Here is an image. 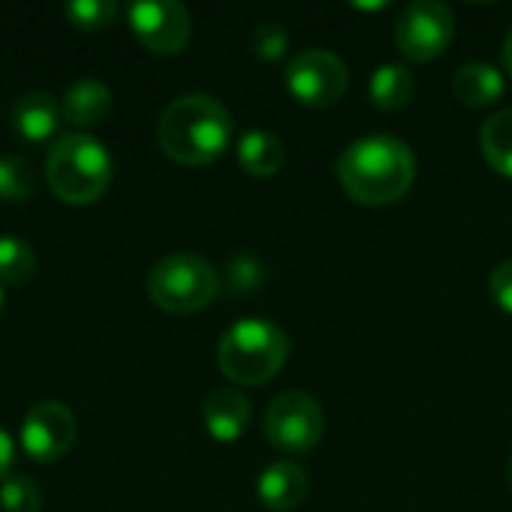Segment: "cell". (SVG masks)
Masks as SVG:
<instances>
[{"instance_id": "obj_22", "label": "cell", "mask_w": 512, "mask_h": 512, "mask_svg": "<svg viewBox=\"0 0 512 512\" xmlns=\"http://www.w3.org/2000/svg\"><path fill=\"white\" fill-rule=\"evenodd\" d=\"M63 12L72 24L93 30V27L111 24V18L117 15V3L114 0H75V3H66Z\"/></svg>"}, {"instance_id": "obj_2", "label": "cell", "mask_w": 512, "mask_h": 512, "mask_svg": "<svg viewBox=\"0 0 512 512\" xmlns=\"http://www.w3.org/2000/svg\"><path fill=\"white\" fill-rule=\"evenodd\" d=\"M159 147L180 165H207L231 141V114L210 93H183L165 105L156 126Z\"/></svg>"}, {"instance_id": "obj_24", "label": "cell", "mask_w": 512, "mask_h": 512, "mask_svg": "<svg viewBox=\"0 0 512 512\" xmlns=\"http://www.w3.org/2000/svg\"><path fill=\"white\" fill-rule=\"evenodd\" d=\"M489 294H492V300L512 315V258L510 261H501L495 270H492V276H489Z\"/></svg>"}, {"instance_id": "obj_9", "label": "cell", "mask_w": 512, "mask_h": 512, "mask_svg": "<svg viewBox=\"0 0 512 512\" xmlns=\"http://www.w3.org/2000/svg\"><path fill=\"white\" fill-rule=\"evenodd\" d=\"M132 33L156 54H177L192 36L189 9L177 0H135L129 6Z\"/></svg>"}, {"instance_id": "obj_19", "label": "cell", "mask_w": 512, "mask_h": 512, "mask_svg": "<svg viewBox=\"0 0 512 512\" xmlns=\"http://www.w3.org/2000/svg\"><path fill=\"white\" fill-rule=\"evenodd\" d=\"M36 270V252L18 234H0V282L24 285Z\"/></svg>"}, {"instance_id": "obj_12", "label": "cell", "mask_w": 512, "mask_h": 512, "mask_svg": "<svg viewBox=\"0 0 512 512\" xmlns=\"http://www.w3.org/2000/svg\"><path fill=\"white\" fill-rule=\"evenodd\" d=\"M309 495V477L297 462H273L258 477V498L276 512L297 510Z\"/></svg>"}, {"instance_id": "obj_7", "label": "cell", "mask_w": 512, "mask_h": 512, "mask_svg": "<svg viewBox=\"0 0 512 512\" xmlns=\"http://www.w3.org/2000/svg\"><path fill=\"white\" fill-rule=\"evenodd\" d=\"M456 36V15L441 0L408 3L396 21V45L408 60L429 63L441 57Z\"/></svg>"}, {"instance_id": "obj_26", "label": "cell", "mask_w": 512, "mask_h": 512, "mask_svg": "<svg viewBox=\"0 0 512 512\" xmlns=\"http://www.w3.org/2000/svg\"><path fill=\"white\" fill-rule=\"evenodd\" d=\"M504 63H507V69L512 72V27L507 30V39H504Z\"/></svg>"}, {"instance_id": "obj_10", "label": "cell", "mask_w": 512, "mask_h": 512, "mask_svg": "<svg viewBox=\"0 0 512 512\" xmlns=\"http://www.w3.org/2000/svg\"><path fill=\"white\" fill-rule=\"evenodd\" d=\"M75 441V414L57 399H42L21 420V447L36 462L60 459Z\"/></svg>"}, {"instance_id": "obj_25", "label": "cell", "mask_w": 512, "mask_h": 512, "mask_svg": "<svg viewBox=\"0 0 512 512\" xmlns=\"http://www.w3.org/2000/svg\"><path fill=\"white\" fill-rule=\"evenodd\" d=\"M12 459H15V444H12L9 432L0 426V480H6V471L12 468Z\"/></svg>"}, {"instance_id": "obj_1", "label": "cell", "mask_w": 512, "mask_h": 512, "mask_svg": "<svg viewBox=\"0 0 512 512\" xmlns=\"http://www.w3.org/2000/svg\"><path fill=\"white\" fill-rule=\"evenodd\" d=\"M336 174L354 201L387 207L411 189L417 177V159L402 138L366 135L342 150L336 159Z\"/></svg>"}, {"instance_id": "obj_21", "label": "cell", "mask_w": 512, "mask_h": 512, "mask_svg": "<svg viewBox=\"0 0 512 512\" xmlns=\"http://www.w3.org/2000/svg\"><path fill=\"white\" fill-rule=\"evenodd\" d=\"M0 504L6 512H39L42 510V492L30 477L12 474V477L0 480Z\"/></svg>"}, {"instance_id": "obj_27", "label": "cell", "mask_w": 512, "mask_h": 512, "mask_svg": "<svg viewBox=\"0 0 512 512\" xmlns=\"http://www.w3.org/2000/svg\"><path fill=\"white\" fill-rule=\"evenodd\" d=\"M507 477H510V489H512V456H510V468H507Z\"/></svg>"}, {"instance_id": "obj_28", "label": "cell", "mask_w": 512, "mask_h": 512, "mask_svg": "<svg viewBox=\"0 0 512 512\" xmlns=\"http://www.w3.org/2000/svg\"><path fill=\"white\" fill-rule=\"evenodd\" d=\"M0 309H3V288H0Z\"/></svg>"}, {"instance_id": "obj_18", "label": "cell", "mask_w": 512, "mask_h": 512, "mask_svg": "<svg viewBox=\"0 0 512 512\" xmlns=\"http://www.w3.org/2000/svg\"><path fill=\"white\" fill-rule=\"evenodd\" d=\"M480 147H483V156L489 159V165L498 174L512 177V108L492 114L483 123Z\"/></svg>"}, {"instance_id": "obj_14", "label": "cell", "mask_w": 512, "mask_h": 512, "mask_svg": "<svg viewBox=\"0 0 512 512\" xmlns=\"http://www.w3.org/2000/svg\"><path fill=\"white\" fill-rule=\"evenodd\" d=\"M57 123H60V108L51 99V93L27 90L12 105V126L27 141H45V138H51L54 129H57Z\"/></svg>"}, {"instance_id": "obj_23", "label": "cell", "mask_w": 512, "mask_h": 512, "mask_svg": "<svg viewBox=\"0 0 512 512\" xmlns=\"http://www.w3.org/2000/svg\"><path fill=\"white\" fill-rule=\"evenodd\" d=\"M249 42L261 60H279L288 51V30L279 21H258Z\"/></svg>"}, {"instance_id": "obj_15", "label": "cell", "mask_w": 512, "mask_h": 512, "mask_svg": "<svg viewBox=\"0 0 512 512\" xmlns=\"http://www.w3.org/2000/svg\"><path fill=\"white\" fill-rule=\"evenodd\" d=\"M111 111V90L99 78H78L63 93V117L75 126H96Z\"/></svg>"}, {"instance_id": "obj_4", "label": "cell", "mask_w": 512, "mask_h": 512, "mask_svg": "<svg viewBox=\"0 0 512 512\" xmlns=\"http://www.w3.org/2000/svg\"><path fill=\"white\" fill-rule=\"evenodd\" d=\"M288 354L291 339L279 324L264 318H243L222 333L216 360L225 378H231L234 384L258 387L285 366Z\"/></svg>"}, {"instance_id": "obj_20", "label": "cell", "mask_w": 512, "mask_h": 512, "mask_svg": "<svg viewBox=\"0 0 512 512\" xmlns=\"http://www.w3.org/2000/svg\"><path fill=\"white\" fill-rule=\"evenodd\" d=\"M36 189V174L21 156H0V198L24 201Z\"/></svg>"}, {"instance_id": "obj_11", "label": "cell", "mask_w": 512, "mask_h": 512, "mask_svg": "<svg viewBox=\"0 0 512 512\" xmlns=\"http://www.w3.org/2000/svg\"><path fill=\"white\" fill-rule=\"evenodd\" d=\"M204 426L216 441H237L249 426V399L237 387H216L204 399Z\"/></svg>"}, {"instance_id": "obj_5", "label": "cell", "mask_w": 512, "mask_h": 512, "mask_svg": "<svg viewBox=\"0 0 512 512\" xmlns=\"http://www.w3.org/2000/svg\"><path fill=\"white\" fill-rule=\"evenodd\" d=\"M219 273L213 264L192 252L165 255L153 264L147 276V291L153 303L174 315H189L204 309L219 294Z\"/></svg>"}, {"instance_id": "obj_17", "label": "cell", "mask_w": 512, "mask_h": 512, "mask_svg": "<svg viewBox=\"0 0 512 512\" xmlns=\"http://www.w3.org/2000/svg\"><path fill=\"white\" fill-rule=\"evenodd\" d=\"M417 90V78L402 63H381L369 78V96L384 111H399L411 102Z\"/></svg>"}, {"instance_id": "obj_13", "label": "cell", "mask_w": 512, "mask_h": 512, "mask_svg": "<svg viewBox=\"0 0 512 512\" xmlns=\"http://www.w3.org/2000/svg\"><path fill=\"white\" fill-rule=\"evenodd\" d=\"M504 90H507V78L501 75V69H495L492 63H483V60H471V63L459 66L453 75L456 99L471 108L498 102L504 96Z\"/></svg>"}, {"instance_id": "obj_8", "label": "cell", "mask_w": 512, "mask_h": 512, "mask_svg": "<svg viewBox=\"0 0 512 512\" xmlns=\"http://www.w3.org/2000/svg\"><path fill=\"white\" fill-rule=\"evenodd\" d=\"M285 81L294 99L312 108H330L348 90V66L327 48H306L288 63Z\"/></svg>"}, {"instance_id": "obj_3", "label": "cell", "mask_w": 512, "mask_h": 512, "mask_svg": "<svg viewBox=\"0 0 512 512\" xmlns=\"http://www.w3.org/2000/svg\"><path fill=\"white\" fill-rule=\"evenodd\" d=\"M114 177L108 147L87 132L60 135L45 156V180L51 192L69 204L96 201Z\"/></svg>"}, {"instance_id": "obj_6", "label": "cell", "mask_w": 512, "mask_h": 512, "mask_svg": "<svg viewBox=\"0 0 512 512\" xmlns=\"http://www.w3.org/2000/svg\"><path fill=\"white\" fill-rule=\"evenodd\" d=\"M264 432L282 453H306L324 438V411L309 393H279L264 414Z\"/></svg>"}, {"instance_id": "obj_16", "label": "cell", "mask_w": 512, "mask_h": 512, "mask_svg": "<svg viewBox=\"0 0 512 512\" xmlns=\"http://www.w3.org/2000/svg\"><path fill=\"white\" fill-rule=\"evenodd\" d=\"M237 159L240 165L255 174V177H273L282 171L285 165V144L279 141V135L264 132V129H252L240 138L237 144Z\"/></svg>"}]
</instances>
